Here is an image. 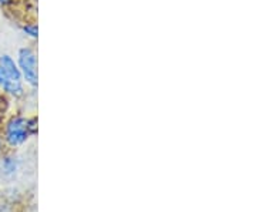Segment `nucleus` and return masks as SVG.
Masks as SVG:
<instances>
[{"label":"nucleus","mask_w":256,"mask_h":212,"mask_svg":"<svg viewBox=\"0 0 256 212\" xmlns=\"http://www.w3.org/2000/svg\"><path fill=\"white\" fill-rule=\"evenodd\" d=\"M37 134L36 117H24V116H12L6 121L3 128V141L10 148L22 147L26 144L30 137Z\"/></svg>","instance_id":"obj_1"},{"label":"nucleus","mask_w":256,"mask_h":212,"mask_svg":"<svg viewBox=\"0 0 256 212\" xmlns=\"http://www.w3.org/2000/svg\"><path fill=\"white\" fill-rule=\"evenodd\" d=\"M16 63L23 77V83L28 84L32 88H37L38 73H37V54L34 48L28 46L20 47L18 50Z\"/></svg>","instance_id":"obj_2"},{"label":"nucleus","mask_w":256,"mask_h":212,"mask_svg":"<svg viewBox=\"0 0 256 212\" xmlns=\"http://www.w3.org/2000/svg\"><path fill=\"white\" fill-rule=\"evenodd\" d=\"M0 68L4 74V82H18L23 83V77L20 73L18 63L13 56L9 53H0Z\"/></svg>","instance_id":"obj_3"},{"label":"nucleus","mask_w":256,"mask_h":212,"mask_svg":"<svg viewBox=\"0 0 256 212\" xmlns=\"http://www.w3.org/2000/svg\"><path fill=\"white\" fill-rule=\"evenodd\" d=\"M18 168H20V161L13 154H6L0 161V171H2L3 176H6V178H12V176H16Z\"/></svg>","instance_id":"obj_4"},{"label":"nucleus","mask_w":256,"mask_h":212,"mask_svg":"<svg viewBox=\"0 0 256 212\" xmlns=\"http://www.w3.org/2000/svg\"><path fill=\"white\" fill-rule=\"evenodd\" d=\"M22 32L24 33V36H28L32 40H36L38 37V28L36 23H26L22 26Z\"/></svg>","instance_id":"obj_5"},{"label":"nucleus","mask_w":256,"mask_h":212,"mask_svg":"<svg viewBox=\"0 0 256 212\" xmlns=\"http://www.w3.org/2000/svg\"><path fill=\"white\" fill-rule=\"evenodd\" d=\"M0 212H12L9 205H6V204H0Z\"/></svg>","instance_id":"obj_6"},{"label":"nucleus","mask_w":256,"mask_h":212,"mask_svg":"<svg viewBox=\"0 0 256 212\" xmlns=\"http://www.w3.org/2000/svg\"><path fill=\"white\" fill-rule=\"evenodd\" d=\"M13 2L14 0H0V6H10V4H13Z\"/></svg>","instance_id":"obj_7"},{"label":"nucleus","mask_w":256,"mask_h":212,"mask_svg":"<svg viewBox=\"0 0 256 212\" xmlns=\"http://www.w3.org/2000/svg\"><path fill=\"white\" fill-rule=\"evenodd\" d=\"M3 83H4V74H3L2 68H0V87L3 86Z\"/></svg>","instance_id":"obj_8"},{"label":"nucleus","mask_w":256,"mask_h":212,"mask_svg":"<svg viewBox=\"0 0 256 212\" xmlns=\"http://www.w3.org/2000/svg\"><path fill=\"white\" fill-rule=\"evenodd\" d=\"M3 146H4V141H3V137L0 136V152L3 151Z\"/></svg>","instance_id":"obj_9"},{"label":"nucleus","mask_w":256,"mask_h":212,"mask_svg":"<svg viewBox=\"0 0 256 212\" xmlns=\"http://www.w3.org/2000/svg\"><path fill=\"white\" fill-rule=\"evenodd\" d=\"M0 102H2V92H0Z\"/></svg>","instance_id":"obj_10"}]
</instances>
